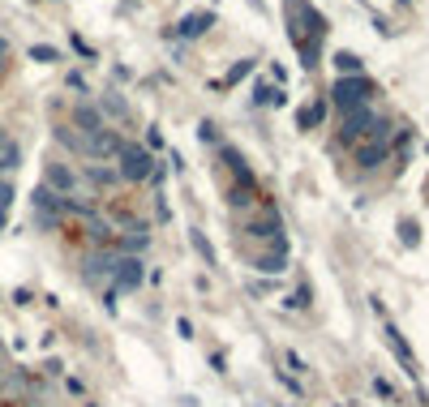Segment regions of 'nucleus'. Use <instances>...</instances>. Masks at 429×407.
<instances>
[{
    "label": "nucleus",
    "mask_w": 429,
    "mask_h": 407,
    "mask_svg": "<svg viewBox=\"0 0 429 407\" xmlns=\"http://www.w3.org/2000/svg\"><path fill=\"white\" fill-rule=\"evenodd\" d=\"M9 201H13V185H9V181H0V223H5V210H9Z\"/></svg>",
    "instance_id": "nucleus-23"
},
{
    "label": "nucleus",
    "mask_w": 429,
    "mask_h": 407,
    "mask_svg": "<svg viewBox=\"0 0 429 407\" xmlns=\"http://www.w3.org/2000/svg\"><path fill=\"white\" fill-rule=\"evenodd\" d=\"M73 129L90 138V133H99V129H108V124H104V116H99V108L78 103V108H73Z\"/></svg>",
    "instance_id": "nucleus-8"
},
{
    "label": "nucleus",
    "mask_w": 429,
    "mask_h": 407,
    "mask_svg": "<svg viewBox=\"0 0 429 407\" xmlns=\"http://www.w3.org/2000/svg\"><path fill=\"white\" fill-rule=\"evenodd\" d=\"M116 288H138L142 283V262L138 258H129V253H120V262H116Z\"/></svg>",
    "instance_id": "nucleus-10"
},
{
    "label": "nucleus",
    "mask_w": 429,
    "mask_h": 407,
    "mask_svg": "<svg viewBox=\"0 0 429 407\" xmlns=\"http://www.w3.org/2000/svg\"><path fill=\"white\" fill-rule=\"evenodd\" d=\"M211 22H215V13H211V9H197V13L181 17V35H185V39H197V35H207V31H211Z\"/></svg>",
    "instance_id": "nucleus-11"
},
{
    "label": "nucleus",
    "mask_w": 429,
    "mask_h": 407,
    "mask_svg": "<svg viewBox=\"0 0 429 407\" xmlns=\"http://www.w3.org/2000/svg\"><path fill=\"white\" fill-rule=\"evenodd\" d=\"M43 185L47 189H52V193H60V197H73V193H82V176L78 172H73L69 163H47L43 167Z\"/></svg>",
    "instance_id": "nucleus-5"
},
{
    "label": "nucleus",
    "mask_w": 429,
    "mask_h": 407,
    "mask_svg": "<svg viewBox=\"0 0 429 407\" xmlns=\"http://www.w3.org/2000/svg\"><path fill=\"white\" fill-rule=\"evenodd\" d=\"M387 155H391V138H373V142H365L357 150V163L361 167H378V163H387Z\"/></svg>",
    "instance_id": "nucleus-9"
},
{
    "label": "nucleus",
    "mask_w": 429,
    "mask_h": 407,
    "mask_svg": "<svg viewBox=\"0 0 429 407\" xmlns=\"http://www.w3.org/2000/svg\"><path fill=\"white\" fill-rule=\"evenodd\" d=\"M245 232L254 236V240H270L275 249H288V240H284V232H280V215H275V210H266V219H258V223H249Z\"/></svg>",
    "instance_id": "nucleus-7"
},
{
    "label": "nucleus",
    "mask_w": 429,
    "mask_h": 407,
    "mask_svg": "<svg viewBox=\"0 0 429 407\" xmlns=\"http://www.w3.org/2000/svg\"><path fill=\"white\" fill-rule=\"evenodd\" d=\"M116 172H120V181H150V172H155V159H150V150L138 146V142H124L120 146V155H116Z\"/></svg>",
    "instance_id": "nucleus-3"
},
{
    "label": "nucleus",
    "mask_w": 429,
    "mask_h": 407,
    "mask_svg": "<svg viewBox=\"0 0 429 407\" xmlns=\"http://www.w3.org/2000/svg\"><path fill=\"white\" fill-rule=\"evenodd\" d=\"M0 69H5V60H0Z\"/></svg>",
    "instance_id": "nucleus-29"
},
{
    "label": "nucleus",
    "mask_w": 429,
    "mask_h": 407,
    "mask_svg": "<svg viewBox=\"0 0 429 407\" xmlns=\"http://www.w3.org/2000/svg\"><path fill=\"white\" fill-rule=\"evenodd\" d=\"M104 108H108V112H112L116 120H124V116H129V108H124V103H120V99H104Z\"/></svg>",
    "instance_id": "nucleus-25"
},
{
    "label": "nucleus",
    "mask_w": 429,
    "mask_h": 407,
    "mask_svg": "<svg viewBox=\"0 0 429 407\" xmlns=\"http://www.w3.org/2000/svg\"><path fill=\"white\" fill-rule=\"evenodd\" d=\"M391 133V124L378 116V112H369V108H352V112H343V120H339V142H373V138H387Z\"/></svg>",
    "instance_id": "nucleus-2"
},
{
    "label": "nucleus",
    "mask_w": 429,
    "mask_h": 407,
    "mask_svg": "<svg viewBox=\"0 0 429 407\" xmlns=\"http://www.w3.org/2000/svg\"><path fill=\"white\" fill-rule=\"evenodd\" d=\"M258 197V181H236L232 189H228V206H249V201H254Z\"/></svg>",
    "instance_id": "nucleus-13"
},
{
    "label": "nucleus",
    "mask_w": 429,
    "mask_h": 407,
    "mask_svg": "<svg viewBox=\"0 0 429 407\" xmlns=\"http://www.w3.org/2000/svg\"><path fill=\"white\" fill-rule=\"evenodd\" d=\"M0 56H9V43L5 39H0Z\"/></svg>",
    "instance_id": "nucleus-28"
},
{
    "label": "nucleus",
    "mask_w": 429,
    "mask_h": 407,
    "mask_svg": "<svg viewBox=\"0 0 429 407\" xmlns=\"http://www.w3.org/2000/svg\"><path fill=\"white\" fill-rule=\"evenodd\" d=\"M284 266H288V253H280V249H275L270 258H258V270H266V274H280Z\"/></svg>",
    "instance_id": "nucleus-20"
},
{
    "label": "nucleus",
    "mask_w": 429,
    "mask_h": 407,
    "mask_svg": "<svg viewBox=\"0 0 429 407\" xmlns=\"http://www.w3.org/2000/svg\"><path fill=\"white\" fill-rule=\"evenodd\" d=\"M56 142H65L69 150H78V155H82V150H86V133H78V129H65V124H60V129H56Z\"/></svg>",
    "instance_id": "nucleus-18"
},
{
    "label": "nucleus",
    "mask_w": 429,
    "mask_h": 407,
    "mask_svg": "<svg viewBox=\"0 0 429 407\" xmlns=\"http://www.w3.org/2000/svg\"><path fill=\"white\" fill-rule=\"evenodd\" d=\"M387 339H391V347H395V356H399V360H403V365H408V373L416 377L421 369H416V356H412V347H408V343H403V335H399V330L391 326V330H387Z\"/></svg>",
    "instance_id": "nucleus-14"
},
{
    "label": "nucleus",
    "mask_w": 429,
    "mask_h": 407,
    "mask_svg": "<svg viewBox=\"0 0 429 407\" xmlns=\"http://www.w3.org/2000/svg\"><path fill=\"white\" fill-rule=\"evenodd\" d=\"M9 146H13V142H9V133H5V129H0V155H5V150H9Z\"/></svg>",
    "instance_id": "nucleus-27"
},
{
    "label": "nucleus",
    "mask_w": 429,
    "mask_h": 407,
    "mask_svg": "<svg viewBox=\"0 0 429 407\" xmlns=\"http://www.w3.org/2000/svg\"><path fill=\"white\" fill-rule=\"evenodd\" d=\"M249 69H254V60H241V65H236V69L228 73V86H236V82L245 78V73H249Z\"/></svg>",
    "instance_id": "nucleus-24"
},
{
    "label": "nucleus",
    "mask_w": 429,
    "mask_h": 407,
    "mask_svg": "<svg viewBox=\"0 0 429 407\" xmlns=\"http://www.w3.org/2000/svg\"><path fill=\"white\" fill-rule=\"evenodd\" d=\"M189 240H193V249L202 253V262H207V266H215V262H219V258H215V249H211V240H207V232H197V227H193Z\"/></svg>",
    "instance_id": "nucleus-16"
},
{
    "label": "nucleus",
    "mask_w": 429,
    "mask_h": 407,
    "mask_svg": "<svg viewBox=\"0 0 429 407\" xmlns=\"http://www.w3.org/2000/svg\"><path fill=\"white\" fill-rule=\"evenodd\" d=\"M120 133L116 129H99V133H90L86 138V150H82V155L90 159V163H104V159H116L120 155Z\"/></svg>",
    "instance_id": "nucleus-6"
},
{
    "label": "nucleus",
    "mask_w": 429,
    "mask_h": 407,
    "mask_svg": "<svg viewBox=\"0 0 429 407\" xmlns=\"http://www.w3.org/2000/svg\"><path fill=\"white\" fill-rule=\"evenodd\" d=\"M292 304H300V309H305V304H309V288H300V292H292Z\"/></svg>",
    "instance_id": "nucleus-26"
},
{
    "label": "nucleus",
    "mask_w": 429,
    "mask_h": 407,
    "mask_svg": "<svg viewBox=\"0 0 429 407\" xmlns=\"http://www.w3.org/2000/svg\"><path fill=\"white\" fill-rule=\"evenodd\" d=\"M335 69L343 73V78H361V60L352 52H335Z\"/></svg>",
    "instance_id": "nucleus-17"
},
{
    "label": "nucleus",
    "mask_w": 429,
    "mask_h": 407,
    "mask_svg": "<svg viewBox=\"0 0 429 407\" xmlns=\"http://www.w3.org/2000/svg\"><path fill=\"white\" fill-rule=\"evenodd\" d=\"M223 163H228V167H232V176H236V181H254V172H249V167H245V159L236 155V150H223Z\"/></svg>",
    "instance_id": "nucleus-19"
},
{
    "label": "nucleus",
    "mask_w": 429,
    "mask_h": 407,
    "mask_svg": "<svg viewBox=\"0 0 429 407\" xmlns=\"http://www.w3.org/2000/svg\"><path fill=\"white\" fill-rule=\"evenodd\" d=\"M116 262H120V253H90V262H86V279L116 274Z\"/></svg>",
    "instance_id": "nucleus-12"
},
{
    "label": "nucleus",
    "mask_w": 429,
    "mask_h": 407,
    "mask_svg": "<svg viewBox=\"0 0 429 407\" xmlns=\"http://www.w3.org/2000/svg\"><path fill=\"white\" fill-rule=\"evenodd\" d=\"M86 181L99 185V189H108V185L120 181V172H116V167H104V163H86Z\"/></svg>",
    "instance_id": "nucleus-15"
},
{
    "label": "nucleus",
    "mask_w": 429,
    "mask_h": 407,
    "mask_svg": "<svg viewBox=\"0 0 429 407\" xmlns=\"http://www.w3.org/2000/svg\"><path fill=\"white\" fill-rule=\"evenodd\" d=\"M322 112H326V103H314V108H305V112H300V129H314V124L322 120Z\"/></svg>",
    "instance_id": "nucleus-22"
},
{
    "label": "nucleus",
    "mask_w": 429,
    "mask_h": 407,
    "mask_svg": "<svg viewBox=\"0 0 429 407\" xmlns=\"http://www.w3.org/2000/svg\"><path fill=\"white\" fill-rule=\"evenodd\" d=\"M288 35L300 52V65L314 69L322 60V39H326V17L309 0H288Z\"/></svg>",
    "instance_id": "nucleus-1"
},
{
    "label": "nucleus",
    "mask_w": 429,
    "mask_h": 407,
    "mask_svg": "<svg viewBox=\"0 0 429 407\" xmlns=\"http://www.w3.org/2000/svg\"><path fill=\"white\" fill-rule=\"evenodd\" d=\"M31 60H39V65H56L60 52H56V47H43V43H39V47H31Z\"/></svg>",
    "instance_id": "nucleus-21"
},
{
    "label": "nucleus",
    "mask_w": 429,
    "mask_h": 407,
    "mask_svg": "<svg viewBox=\"0 0 429 407\" xmlns=\"http://www.w3.org/2000/svg\"><path fill=\"white\" fill-rule=\"evenodd\" d=\"M369 94H373V86H369L365 73H361V78H339V82L331 86V103H335L339 112H352V108H365Z\"/></svg>",
    "instance_id": "nucleus-4"
}]
</instances>
